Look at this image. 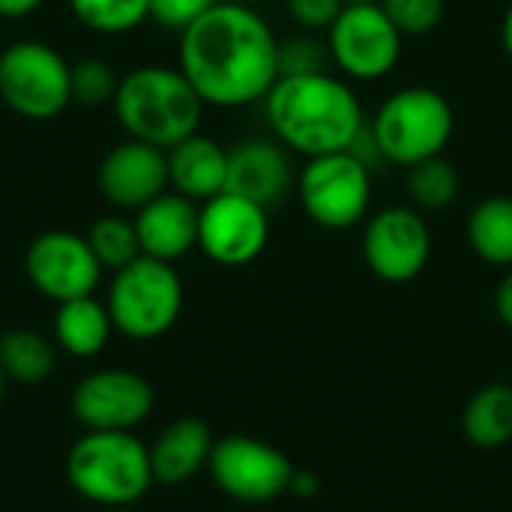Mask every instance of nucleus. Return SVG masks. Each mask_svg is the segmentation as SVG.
<instances>
[{
	"label": "nucleus",
	"mask_w": 512,
	"mask_h": 512,
	"mask_svg": "<svg viewBox=\"0 0 512 512\" xmlns=\"http://www.w3.org/2000/svg\"><path fill=\"white\" fill-rule=\"evenodd\" d=\"M177 66L204 105L243 108L264 102L279 81V39L252 6L219 0L180 33Z\"/></svg>",
	"instance_id": "1"
},
{
	"label": "nucleus",
	"mask_w": 512,
	"mask_h": 512,
	"mask_svg": "<svg viewBox=\"0 0 512 512\" xmlns=\"http://www.w3.org/2000/svg\"><path fill=\"white\" fill-rule=\"evenodd\" d=\"M264 108L273 138L306 159L351 150L369 123L348 78L330 69L279 75Z\"/></svg>",
	"instance_id": "2"
},
{
	"label": "nucleus",
	"mask_w": 512,
	"mask_h": 512,
	"mask_svg": "<svg viewBox=\"0 0 512 512\" xmlns=\"http://www.w3.org/2000/svg\"><path fill=\"white\" fill-rule=\"evenodd\" d=\"M111 105L129 138L162 150L195 135L204 117V99L180 66L159 63L126 72Z\"/></svg>",
	"instance_id": "3"
},
{
	"label": "nucleus",
	"mask_w": 512,
	"mask_h": 512,
	"mask_svg": "<svg viewBox=\"0 0 512 512\" xmlns=\"http://www.w3.org/2000/svg\"><path fill=\"white\" fill-rule=\"evenodd\" d=\"M66 480L102 510L138 504L156 483L150 450L132 432H84L69 447Z\"/></svg>",
	"instance_id": "4"
},
{
	"label": "nucleus",
	"mask_w": 512,
	"mask_h": 512,
	"mask_svg": "<svg viewBox=\"0 0 512 512\" xmlns=\"http://www.w3.org/2000/svg\"><path fill=\"white\" fill-rule=\"evenodd\" d=\"M456 129V114L447 96L435 87H402L390 93L366 123L369 141L381 162L414 168L432 156H444Z\"/></svg>",
	"instance_id": "5"
},
{
	"label": "nucleus",
	"mask_w": 512,
	"mask_h": 512,
	"mask_svg": "<svg viewBox=\"0 0 512 512\" xmlns=\"http://www.w3.org/2000/svg\"><path fill=\"white\" fill-rule=\"evenodd\" d=\"M114 330L135 342L165 336L183 312V282L168 261L135 258L117 270L105 300Z\"/></svg>",
	"instance_id": "6"
},
{
	"label": "nucleus",
	"mask_w": 512,
	"mask_h": 512,
	"mask_svg": "<svg viewBox=\"0 0 512 512\" xmlns=\"http://www.w3.org/2000/svg\"><path fill=\"white\" fill-rule=\"evenodd\" d=\"M294 189L303 213L315 225L327 231H345L369 216L372 168L354 150L312 156L300 168Z\"/></svg>",
	"instance_id": "7"
},
{
	"label": "nucleus",
	"mask_w": 512,
	"mask_h": 512,
	"mask_svg": "<svg viewBox=\"0 0 512 512\" xmlns=\"http://www.w3.org/2000/svg\"><path fill=\"white\" fill-rule=\"evenodd\" d=\"M72 66L39 39H18L0 51V99L27 120H51L72 102Z\"/></svg>",
	"instance_id": "8"
},
{
	"label": "nucleus",
	"mask_w": 512,
	"mask_h": 512,
	"mask_svg": "<svg viewBox=\"0 0 512 512\" xmlns=\"http://www.w3.org/2000/svg\"><path fill=\"white\" fill-rule=\"evenodd\" d=\"M324 36L333 69L351 81H381L402 60L405 36L381 3H345Z\"/></svg>",
	"instance_id": "9"
},
{
	"label": "nucleus",
	"mask_w": 512,
	"mask_h": 512,
	"mask_svg": "<svg viewBox=\"0 0 512 512\" xmlns=\"http://www.w3.org/2000/svg\"><path fill=\"white\" fill-rule=\"evenodd\" d=\"M207 471L228 498L240 504H270L291 489L297 468L267 441L228 435L213 444Z\"/></svg>",
	"instance_id": "10"
},
{
	"label": "nucleus",
	"mask_w": 512,
	"mask_h": 512,
	"mask_svg": "<svg viewBox=\"0 0 512 512\" xmlns=\"http://www.w3.org/2000/svg\"><path fill=\"white\" fill-rule=\"evenodd\" d=\"M363 258L390 285L417 279L432 258V231L414 204H393L369 216L363 228Z\"/></svg>",
	"instance_id": "11"
},
{
	"label": "nucleus",
	"mask_w": 512,
	"mask_h": 512,
	"mask_svg": "<svg viewBox=\"0 0 512 512\" xmlns=\"http://www.w3.org/2000/svg\"><path fill=\"white\" fill-rule=\"evenodd\" d=\"M267 240V207L243 195L219 192L198 207V249L219 267L252 264L267 249Z\"/></svg>",
	"instance_id": "12"
},
{
	"label": "nucleus",
	"mask_w": 512,
	"mask_h": 512,
	"mask_svg": "<svg viewBox=\"0 0 512 512\" xmlns=\"http://www.w3.org/2000/svg\"><path fill=\"white\" fill-rule=\"evenodd\" d=\"M153 411V387L132 369H99L72 390V414L84 432H132Z\"/></svg>",
	"instance_id": "13"
},
{
	"label": "nucleus",
	"mask_w": 512,
	"mask_h": 512,
	"mask_svg": "<svg viewBox=\"0 0 512 512\" xmlns=\"http://www.w3.org/2000/svg\"><path fill=\"white\" fill-rule=\"evenodd\" d=\"M24 270L30 285L54 300L66 303L75 297H87L96 291L102 267L87 243V237L75 231H45L39 234L24 255Z\"/></svg>",
	"instance_id": "14"
},
{
	"label": "nucleus",
	"mask_w": 512,
	"mask_h": 512,
	"mask_svg": "<svg viewBox=\"0 0 512 512\" xmlns=\"http://www.w3.org/2000/svg\"><path fill=\"white\" fill-rule=\"evenodd\" d=\"M99 192L120 210H138L168 189V153L162 147L126 138L99 162Z\"/></svg>",
	"instance_id": "15"
},
{
	"label": "nucleus",
	"mask_w": 512,
	"mask_h": 512,
	"mask_svg": "<svg viewBox=\"0 0 512 512\" xmlns=\"http://www.w3.org/2000/svg\"><path fill=\"white\" fill-rule=\"evenodd\" d=\"M297 177L288 159V147L270 138H246L228 150V183L225 192L243 195L261 207L279 204Z\"/></svg>",
	"instance_id": "16"
},
{
	"label": "nucleus",
	"mask_w": 512,
	"mask_h": 512,
	"mask_svg": "<svg viewBox=\"0 0 512 512\" xmlns=\"http://www.w3.org/2000/svg\"><path fill=\"white\" fill-rule=\"evenodd\" d=\"M135 231L141 255L174 264L198 246V204L174 189L135 210Z\"/></svg>",
	"instance_id": "17"
},
{
	"label": "nucleus",
	"mask_w": 512,
	"mask_h": 512,
	"mask_svg": "<svg viewBox=\"0 0 512 512\" xmlns=\"http://www.w3.org/2000/svg\"><path fill=\"white\" fill-rule=\"evenodd\" d=\"M168 189L183 198L204 204L225 192L228 183V150L201 132L168 147Z\"/></svg>",
	"instance_id": "18"
},
{
	"label": "nucleus",
	"mask_w": 512,
	"mask_h": 512,
	"mask_svg": "<svg viewBox=\"0 0 512 512\" xmlns=\"http://www.w3.org/2000/svg\"><path fill=\"white\" fill-rule=\"evenodd\" d=\"M213 444H216V438L204 420H198V417L174 420L147 447L153 480L162 486H180V483L192 480L201 468L210 465Z\"/></svg>",
	"instance_id": "19"
},
{
	"label": "nucleus",
	"mask_w": 512,
	"mask_h": 512,
	"mask_svg": "<svg viewBox=\"0 0 512 512\" xmlns=\"http://www.w3.org/2000/svg\"><path fill=\"white\" fill-rule=\"evenodd\" d=\"M111 330H114L111 312L93 294L75 297V300H66V303H57L54 342L69 357H78V360L96 357L108 345Z\"/></svg>",
	"instance_id": "20"
},
{
	"label": "nucleus",
	"mask_w": 512,
	"mask_h": 512,
	"mask_svg": "<svg viewBox=\"0 0 512 512\" xmlns=\"http://www.w3.org/2000/svg\"><path fill=\"white\" fill-rule=\"evenodd\" d=\"M462 432L480 450H501L512 441V387L489 384L462 411Z\"/></svg>",
	"instance_id": "21"
},
{
	"label": "nucleus",
	"mask_w": 512,
	"mask_h": 512,
	"mask_svg": "<svg viewBox=\"0 0 512 512\" xmlns=\"http://www.w3.org/2000/svg\"><path fill=\"white\" fill-rule=\"evenodd\" d=\"M468 243L483 264L512 267V198H483L468 216Z\"/></svg>",
	"instance_id": "22"
},
{
	"label": "nucleus",
	"mask_w": 512,
	"mask_h": 512,
	"mask_svg": "<svg viewBox=\"0 0 512 512\" xmlns=\"http://www.w3.org/2000/svg\"><path fill=\"white\" fill-rule=\"evenodd\" d=\"M0 366L15 384H42L57 366L54 342L27 327L6 330L0 336Z\"/></svg>",
	"instance_id": "23"
},
{
	"label": "nucleus",
	"mask_w": 512,
	"mask_h": 512,
	"mask_svg": "<svg viewBox=\"0 0 512 512\" xmlns=\"http://www.w3.org/2000/svg\"><path fill=\"white\" fill-rule=\"evenodd\" d=\"M459 186V171L444 156H432L408 168V195L417 210H447L459 198Z\"/></svg>",
	"instance_id": "24"
},
{
	"label": "nucleus",
	"mask_w": 512,
	"mask_h": 512,
	"mask_svg": "<svg viewBox=\"0 0 512 512\" xmlns=\"http://www.w3.org/2000/svg\"><path fill=\"white\" fill-rule=\"evenodd\" d=\"M99 267L102 270H123L129 267L135 258H141V243H138V231L132 219L123 216H102L90 225V231L84 234Z\"/></svg>",
	"instance_id": "25"
},
{
	"label": "nucleus",
	"mask_w": 512,
	"mask_h": 512,
	"mask_svg": "<svg viewBox=\"0 0 512 512\" xmlns=\"http://www.w3.org/2000/svg\"><path fill=\"white\" fill-rule=\"evenodd\" d=\"M72 15L93 33L120 36L150 18V0H69Z\"/></svg>",
	"instance_id": "26"
},
{
	"label": "nucleus",
	"mask_w": 512,
	"mask_h": 512,
	"mask_svg": "<svg viewBox=\"0 0 512 512\" xmlns=\"http://www.w3.org/2000/svg\"><path fill=\"white\" fill-rule=\"evenodd\" d=\"M69 84H72V102L87 105V108H96V105L114 102V93H117L120 78L114 75V69L105 60L84 57V60L72 63Z\"/></svg>",
	"instance_id": "27"
},
{
	"label": "nucleus",
	"mask_w": 512,
	"mask_h": 512,
	"mask_svg": "<svg viewBox=\"0 0 512 512\" xmlns=\"http://www.w3.org/2000/svg\"><path fill=\"white\" fill-rule=\"evenodd\" d=\"M402 36H426L441 27L447 0H378Z\"/></svg>",
	"instance_id": "28"
},
{
	"label": "nucleus",
	"mask_w": 512,
	"mask_h": 512,
	"mask_svg": "<svg viewBox=\"0 0 512 512\" xmlns=\"http://www.w3.org/2000/svg\"><path fill=\"white\" fill-rule=\"evenodd\" d=\"M330 48L327 39H318L315 33H300L285 42H279V75H300V72H324L330 69Z\"/></svg>",
	"instance_id": "29"
},
{
	"label": "nucleus",
	"mask_w": 512,
	"mask_h": 512,
	"mask_svg": "<svg viewBox=\"0 0 512 512\" xmlns=\"http://www.w3.org/2000/svg\"><path fill=\"white\" fill-rule=\"evenodd\" d=\"M219 0H150V18L165 27L183 33L192 27L204 12H210Z\"/></svg>",
	"instance_id": "30"
},
{
	"label": "nucleus",
	"mask_w": 512,
	"mask_h": 512,
	"mask_svg": "<svg viewBox=\"0 0 512 512\" xmlns=\"http://www.w3.org/2000/svg\"><path fill=\"white\" fill-rule=\"evenodd\" d=\"M291 21L306 33H327L339 18L345 0H285Z\"/></svg>",
	"instance_id": "31"
},
{
	"label": "nucleus",
	"mask_w": 512,
	"mask_h": 512,
	"mask_svg": "<svg viewBox=\"0 0 512 512\" xmlns=\"http://www.w3.org/2000/svg\"><path fill=\"white\" fill-rule=\"evenodd\" d=\"M495 309H498V318L512 330V267L495 291Z\"/></svg>",
	"instance_id": "32"
},
{
	"label": "nucleus",
	"mask_w": 512,
	"mask_h": 512,
	"mask_svg": "<svg viewBox=\"0 0 512 512\" xmlns=\"http://www.w3.org/2000/svg\"><path fill=\"white\" fill-rule=\"evenodd\" d=\"M318 489H321V483H318V477L312 471H294V480H291V489L288 492H294L300 498H312Z\"/></svg>",
	"instance_id": "33"
},
{
	"label": "nucleus",
	"mask_w": 512,
	"mask_h": 512,
	"mask_svg": "<svg viewBox=\"0 0 512 512\" xmlns=\"http://www.w3.org/2000/svg\"><path fill=\"white\" fill-rule=\"evenodd\" d=\"M39 6L42 0H0V18H24Z\"/></svg>",
	"instance_id": "34"
},
{
	"label": "nucleus",
	"mask_w": 512,
	"mask_h": 512,
	"mask_svg": "<svg viewBox=\"0 0 512 512\" xmlns=\"http://www.w3.org/2000/svg\"><path fill=\"white\" fill-rule=\"evenodd\" d=\"M501 45H504L507 57L512 60V3L507 6V12H504V21H501Z\"/></svg>",
	"instance_id": "35"
},
{
	"label": "nucleus",
	"mask_w": 512,
	"mask_h": 512,
	"mask_svg": "<svg viewBox=\"0 0 512 512\" xmlns=\"http://www.w3.org/2000/svg\"><path fill=\"white\" fill-rule=\"evenodd\" d=\"M6 372H3V366H0V405H3V393H6Z\"/></svg>",
	"instance_id": "36"
},
{
	"label": "nucleus",
	"mask_w": 512,
	"mask_h": 512,
	"mask_svg": "<svg viewBox=\"0 0 512 512\" xmlns=\"http://www.w3.org/2000/svg\"><path fill=\"white\" fill-rule=\"evenodd\" d=\"M102 512H135L132 507H114V510H102Z\"/></svg>",
	"instance_id": "37"
},
{
	"label": "nucleus",
	"mask_w": 512,
	"mask_h": 512,
	"mask_svg": "<svg viewBox=\"0 0 512 512\" xmlns=\"http://www.w3.org/2000/svg\"><path fill=\"white\" fill-rule=\"evenodd\" d=\"M345 3H378V0H345Z\"/></svg>",
	"instance_id": "38"
}]
</instances>
